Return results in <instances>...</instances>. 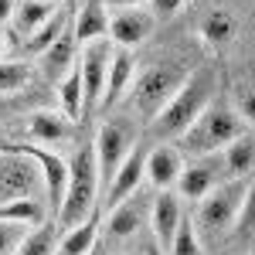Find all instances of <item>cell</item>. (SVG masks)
<instances>
[{
  "label": "cell",
  "mask_w": 255,
  "mask_h": 255,
  "mask_svg": "<svg viewBox=\"0 0 255 255\" xmlns=\"http://www.w3.org/2000/svg\"><path fill=\"white\" fill-rule=\"evenodd\" d=\"M215 92H218V75L211 72V68L191 72L187 82L174 92V99L150 119V129H153L160 139H174V136L180 139L184 129L215 102Z\"/></svg>",
  "instance_id": "1"
},
{
  "label": "cell",
  "mask_w": 255,
  "mask_h": 255,
  "mask_svg": "<svg viewBox=\"0 0 255 255\" xmlns=\"http://www.w3.org/2000/svg\"><path fill=\"white\" fill-rule=\"evenodd\" d=\"M235 113L242 116V123H252L255 126V89H242V92H238Z\"/></svg>",
  "instance_id": "32"
},
{
  "label": "cell",
  "mask_w": 255,
  "mask_h": 255,
  "mask_svg": "<svg viewBox=\"0 0 255 255\" xmlns=\"http://www.w3.org/2000/svg\"><path fill=\"white\" fill-rule=\"evenodd\" d=\"M221 180H228V174H225V157L221 153H204V157H194L191 163H184V170H180L174 187H177V197L180 201H201Z\"/></svg>",
  "instance_id": "9"
},
{
  "label": "cell",
  "mask_w": 255,
  "mask_h": 255,
  "mask_svg": "<svg viewBox=\"0 0 255 255\" xmlns=\"http://www.w3.org/2000/svg\"><path fill=\"white\" fill-rule=\"evenodd\" d=\"M58 99H61V113L68 119H79L85 113V92H82V75L79 65H72L58 82Z\"/></svg>",
  "instance_id": "26"
},
{
  "label": "cell",
  "mask_w": 255,
  "mask_h": 255,
  "mask_svg": "<svg viewBox=\"0 0 255 255\" xmlns=\"http://www.w3.org/2000/svg\"><path fill=\"white\" fill-rule=\"evenodd\" d=\"M184 170V153L170 146V143H160L153 150H146V180L157 187V191H170L177 184V177Z\"/></svg>",
  "instance_id": "13"
},
{
  "label": "cell",
  "mask_w": 255,
  "mask_h": 255,
  "mask_svg": "<svg viewBox=\"0 0 255 255\" xmlns=\"http://www.w3.org/2000/svg\"><path fill=\"white\" fill-rule=\"evenodd\" d=\"M221 157H225V174L228 177H249L255 167V139L238 136L235 143H228L221 150Z\"/></svg>",
  "instance_id": "24"
},
{
  "label": "cell",
  "mask_w": 255,
  "mask_h": 255,
  "mask_svg": "<svg viewBox=\"0 0 255 255\" xmlns=\"http://www.w3.org/2000/svg\"><path fill=\"white\" fill-rule=\"evenodd\" d=\"M180 3H184V0H150V7L157 10L153 17H170V14H177Z\"/></svg>",
  "instance_id": "33"
},
{
  "label": "cell",
  "mask_w": 255,
  "mask_h": 255,
  "mask_svg": "<svg viewBox=\"0 0 255 255\" xmlns=\"http://www.w3.org/2000/svg\"><path fill=\"white\" fill-rule=\"evenodd\" d=\"M153 27H157V17L150 14V10H136V7H126V10H119L109 17V34H113V44L116 48H136L143 41L153 34Z\"/></svg>",
  "instance_id": "11"
},
{
  "label": "cell",
  "mask_w": 255,
  "mask_h": 255,
  "mask_svg": "<svg viewBox=\"0 0 255 255\" xmlns=\"http://www.w3.org/2000/svg\"><path fill=\"white\" fill-rule=\"evenodd\" d=\"M143 255H160V249H157V242H153V245H150V249H146V252Z\"/></svg>",
  "instance_id": "36"
},
{
  "label": "cell",
  "mask_w": 255,
  "mask_h": 255,
  "mask_svg": "<svg viewBox=\"0 0 255 255\" xmlns=\"http://www.w3.org/2000/svg\"><path fill=\"white\" fill-rule=\"evenodd\" d=\"M24 235H27L24 225H7V221H0V255H14L17 245L24 242Z\"/></svg>",
  "instance_id": "31"
},
{
  "label": "cell",
  "mask_w": 255,
  "mask_h": 255,
  "mask_svg": "<svg viewBox=\"0 0 255 255\" xmlns=\"http://www.w3.org/2000/svg\"><path fill=\"white\" fill-rule=\"evenodd\" d=\"M96 163H99V187H109V180L116 177L123 160L136 150V123L129 116H113L99 126L96 133Z\"/></svg>",
  "instance_id": "6"
},
{
  "label": "cell",
  "mask_w": 255,
  "mask_h": 255,
  "mask_svg": "<svg viewBox=\"0 0 255 255\" xmlns=\"http://www.w3.org/2000/svg\"><path fill=\"white\" fill-rule=\"evenodd\" d=\"M235 228L242 242H252L255 238V180H249V191H245V201H242V211L235 218Z\"/></svg>",
  "instance_id": "30"
},
{
  "label": "cell",
  "mask_w": 255,
  "mask_h": 255,
  "mask_svg": "<svg viewBox=\"0 0 255 255\" xmlns=\"http://www.w3.org/2000/svg\"><path fill=\"white\" fill-rule=\"evenodd\" d=\"M31 82L27 61H0V96H14Z\"/></svg>",
  "instance_id": "28"
},
{
  "label": "cell",
  "mask_w": 255,
  "mask_h": 255,
  "mask_svg": "<svg viewBox=\"0 0 255 255\" xmlns=\"http://www.w3.org/2000/svg\"><path fill=\"white\" fill-rule=\"evenodd\" d=\"M68 136H72V119L65 116V113L41 109L27 123V139L31 143H61V139H68Z\"/></svg>",
  "instance_id": "19"
},
{
  "label": "cell",
  "mask_w": 255,
  "mask_h": 255,
  "mask_svg": "<svg viewBox=\"0 0 255 255\" xmlns=\"http://www.w3.org/2000/svg\"><path fill=\"white\" fill-rule=\"evenodd\" d=\"M55 225H38L34 232H27L24 242L17 245L14 255H55Z\"/></svg>",
  "instance_id": "27"
},
{
  "label": "cell",
  "mask_w": 255,
  "mask_h": 255,
  "mask_svg": "<svg viewBox=\"0 0 255 255\" xmlns=\"http://www.w3.org/2000/svg\"><path fill=\"white\" fill-rule=\"evenodd\" d=\"M136 79V61L133 55L126 51V48H116L113 51V61H109V75H106V92H102V102H99V109H109V106H116L123 92L133 85Z\"/></svg>",
  "instance_id": "15"
},
{
  "label": "cell",
  "mask_w": 255,
  "mask_h": 255,
  "mask_svg": "<svg viewBox=\"0 0 255 255\" xmlns=\"http://www.w3.org/2000/svg\"><path fill=\"white\" fill-rule=\"evenodd\" d=\"M146 180V150H133L129 157L123 160V167L116 170V177L109 180V187H106V201H109V208L119 204V201H126L129 194H136L139 184Z\"/></svg>",
  "instance_id": "14"
},
{
  "label": "cell",
  "mask_w": 255,
  "mask_h": 255,
  "mask_svg": "<svg viewBox=\"0 0 255 255\" xmlns=\"http://www.w3.org/2000/svg\"><path fill=\"white\" fill-rule=\"evenodd\" d=\"M245 191H249V180H245V177H228V180H221L218 187H211L208 194L197 201L194 228L204 232V235H225V232L235 225L238 211H242Z\"/></svg>",
  "instance_id": "5"
},
{
  "label": "cell",
  "mask_w": 255,
  "mask_h": 255,
  "mask_svg": "<svg viewBox=\"0 0 255 255\" xmlns=\"http://www.w3.org/2000/svg\"><path fill=\"white\" fill-rule=\"evenodd\" d=\"M48 3H58V0H48Z\"/></svg>",
  "instance_id": "37"
},
{
  "label": "cell",
  "mask_w": 255,
  "mask_h": 255,
  "mask_svg": "<svg viewBox=\"0 0 255 255\" xmlns=\"http://www.w3.org/2000/svg\"><path fill=\"white\" fill-rule=\"evenodd\" d=\"M99 242V218L92 215L89 221H82L75 228H68L55 245V255H92Z\"/></svg>",
  "instance_id": "22"
},
{
  "label": "cell",
  "mask_w": 255,
  "mask_h": 255,
  "mask_svg": "<svg viewBox=\"0 0 255 255\" xmlns=\"http://www.w3.org/2000/svg\"><path fill=\"white\" fill-rule=\"evenodd\" d=\"M109 3H113V7H123V10H126V7H139V3H150V0H109Z\"/></svg>",
  "instance_id": "35"
},
{
  "label": "cell",
  "mask_w": 255,
  "mask_h": 255,
  "mask_svg": "<svg viewBox=\"0 0 255 255\" xmlns=\"http://www.w3.org/2000/svg\"><path fill=\"white\" fill-rule=\"evenodd\" d=\"M153 204V201H150ZM150 204L136 194H129L126 201H119V204H113V211H109V235L113 238H129L136 235V228L150 218Z\"/></svg>",
  "instance_id": "16"
},
{
  "label": "cell",
  "mask_w": 255,
  "mask_h": 255,
  "mask_svg": "<svg viewBox=\"0 0 255 255\" xmlns=\"http://www.w3.org/2000/svg\"><path fill=\"white\" fill-rule=\"evenodd\" d=\"M41 194H44L41 167L27 153H20L14 143H3L0 146V204Z\"/></svg>",
  "instance_id": "7"
},
{
  "label": "cell",
  "mask_w": 255,
  "mask_h": 255,
  "mask_svg": "<svg viewBox=\"0 0 255 255\" xmlns=\"http://www.w3.org/2000/svg\"><path fill=\"white\" fill-rule=\"evenodd\" d=\"M238 136H245V123L235 113V106L228 102H211L201 116L184 129L180 146L187 157H204V153H218L228 143H235Z\"/></svg>",
  "instance_id": "3"
},
{
  "label": "cell",
  "mask_w": 255,
  "mask_h": 255,
  "mask_svg": "<svg viewBox=\"0 0 255 255\" xmlns=\"http://www.w3.org/2000/svg\"><path fill=\"white\" fill-rule=\"evenodd\" d=\"M180 218H184V211H180L177 191H160L150 204V228H153V238H157V249H170Z\"/></svg>",
  "instance_id": "12"
},
{
  "label": "cell",
  "mask_w": 255,
  "mask_h": 255,
  "mask_svg": "<svg viewBox=\"0 0 255 255\" xmlns=\"http://www.w3.org/2000/svg\"><path fill=\"white\" fill-rule=\"evenodd\" d=\"M72 31H75V41L89 44V41L109 38V14H106V3L102 0H89L79 14L72 17Z\"/></svg>",
  "instance_id": "18"
},
{
  "label": "cell",
  "mask_w": 255,
  "mask_h": 255,
  "mask_svg": "<svg viewBox=\"0 0 255 255\" xmlns=\"http://www.w3.org/2000/svg\"><path fill=\"white\" fill-rule=\"evenodd\" d=\"M75 44H79V41H75V31H72V27H65V31H61V38L55 41L44 55H41V65H44V72H48L51 79H61V75L75 65Z\"/></svg>",
  "instance_id": "23"
},
{
  "label": "cell",
  "mask_w": 255,
  "mask_h": 255,
  "mask_svg": "<svg viewBox=\"0 0 255 255\" xmlns=\"http://www.w3.org/2000/svg\"><path fill=\"white\" fill-rule=\"evenodd\" d=\"M96 197H99V163L92 143L79 146L72 160H68V187H65V201L58 211V225L68 232L82 221L96 215Z\"/></svg>",
  "instance_id": "2"
},
{
  "label": "cell",
  "mask_w": 255,
  "mask_h": 255,
  "mask_svg": "<svg viewBox=\"0 0 255 255\" xmlns=\"http://www.w3.org/2000/svg\"><path fill=\"white\" fill-rule=\"evenodd\" d=\"M14 10H17V0H0V27L14 20Z\"/></svg>",
  "instance_id": "34"
},
{
  "label": "cell",
  "mask_w": 255,
  "mask_h": 255,
  "mask_svg": "<svg viewBox=\"0 0 255 255\" xmlns=\"http://www.w3.org/2000/svg\"><path fill=\"white\" fill-rule=\"evenodd\" d=\"M197 34H201V41L208 48H225V44H232L238 38V17L228 14V10H221V7H215V10H208L201 17Z\"/></svg>",
  "instance_id": "17"
},
{
  "label": "cell",
  "mask_w": 255,
  "mask_h": 255,
  "mask_svg": "<svg viewBox=\"0 0 255 255\" xmlns=\"http://www.w3.org/2000/svg\"><path fill=\"white\" fill-rule=\"evenodd\" d=\"M187 75H191V72H187L184 65H177V61L150 65V68L133 82V89H129V102H133V109L150 123V119H153L160 109L174 99L177 89L187 82Z\"/></svg>",
  "instance_id": "4"
},
{
  "label": "cell",
  "mask_w": 255,
  "mask_h": 255,
  "mask_svg": "<svg viewBox=\"0 0 255 255\" xmlns=\"http://www.w3.org/2000/svg\"><path fill=\"white\" fill-rule=\"evenodd\" d=\"M170 255H201V238H197V228L191 218H180L174 242H170Z\"/></svg>",
  "instance_id": "29"
},
{
  "label": "cell",
  "mask_w": 255,
  "mask_h": 255,
  "mask_svg": "<svg viewBox=\"0 0 255 255\" xmlns=\"http://www.w3.org/2000/svg\"><path fill=\"white\" fill-rule=\"evenodd\" d=\"M72 17H75V14H72V7H68V3H58V7H55V14L44 20L31 38L24 41L27 55H44V51L61 38V31H65V27H72Z\"/></svg>",
  "instance_id": "20"
},
{
  "label": "cell",
  "mask_w": 255,
  "mask_h": 255,
  "mask_svg": "<svg viewBox=\"0 0 255 255\" xmlns=\"http://www.w3.org/2000/svg\"><path fill=\"white\" fill-rule=\"evenodd\" d=\"M0 221L7 225H24V228H38L48 221V204L41 197H20V201H7L0 204Z\"/></svg>",
  "instance_id": "21"
},
{
  "label": "cell",
  "mask_w": 255,
  "mask_h": 255,
  "mask_svg": "<svg viewBox=\"0 0 255 255\" xmlns=\"http://www.w3.org/2000/svg\"><path fill=\"white\" fill-rule=\"evenodd\" d=\"M116 44L109 38H99L82 44V58L75 61L82 75V92H85V109H96L106 92V75H109V61H113Z\"/></svg>",
  "instance_id": "8"
},
{
  "label": "cell",
  "mask_w": 255,
  "mask_h": 255,
  "mask_svg": "<svg viewBox=\"0 0 255 255\" xmlns=\"http://www.w3.org/2000/svg\"><path fill=\"white\" fill-rule=\"evenodd\" d=\"M61 3V0H58ZM58 3H48V0H20L17 3V10H14V27H17V34H34L44 20L55 14V7Z\"/></svg>",
  "instance_id": "25"
},
{
  "label": "cell",
  "mask_w": 255,
  "mask_h": 255,
  "mask_svg": "<svg viewBox=\"0 0 255 255\" xmlns=\"http://www.w3.org/2000/svg\"><path fill=\"white\" fill-rule=\"evenodd\" d=\"M14 146H17L20 153H27V157L41 167L44 197H48V215L58 218L61 201H65V187H68V160H61L58 153H51V150H41V146H20V143H14Z\"/></svg>",
  "instance_id": "10"
}]
</instances>
